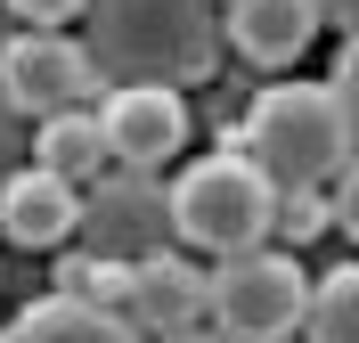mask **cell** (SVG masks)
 <instances>
[{
  "label": "cell",
  "instance_id": "20",
  "mask_svg": "<svg viewBox=\"0 0 359 343\" xmlns=\"http://www.w3.org/2000/svg\"><path fill=\"white\" fill-rule=\"evenodd\" d=\"M318 17L335 25L343 41H359V0H318Z\"/></svg>",
  "mask_w": 359,
  "mask_h": 343
},
{
  "label": "cell",
  "instance_id": "9",
  "mask_svg": "<svg viewBox=\"0 0 359 343\" xmlns=\"http://www.w3.org/2000/svg\"><path fill=\"white\" fill-rule=\"evenodd\" d=\"M221 25H229V41H237L245 66L286 74L294 58L318 41V25H327V17H318V0H229Z\"/></svg>",
  "mask_w": 359,
  "mask_h": 343
},
{
  "label": "cell",
  "instance_id": "13",
  "mask_svg": "<svg viewBox=\"0 0 359 343\" xmlns=\"http://www.w3.org/2000/svg\"><path fill=\"white\" fill-rule=\"evenodd\" d=\"M311 343H359V262H343V270L318 278L311 295V327H302Z\"/></svg>",
  "mask_w": 359,
  "mask_h": 343
},
{
  "label": "cell",
  "instance_id": "7",
  "mask_svg": "<svg viewBox=\"0 0 359 343\" xmlns=\"http://www.w3.org/2000/svg\"><path fill=\"white\" fill-rule=\"evenodd\" d=\"M82 221H90V253H114V262H147V253H163V237H180L172 229V188H156L147 172L98 180Z\"/></svg>",
  "mask_w": 359,
  "mask_h": 343
},
{
  "label": "cell",
  "instance_id": "10",
  "mask_svg": "<svg viewBox=\"0 0 359 343\" xmlns=\"http://www.w3.org/2000/svg\"><path fill=\"white\" fill-rule=\"evenodd\" d=\"M139 335H180V327H212V270L180 262V253H147L139 262Z\"/></svg>",
  "mask_w": 359,
  "mask_h": 343
},
{
  "label": "cell",
  "instance_id": "19",
  "mask_svg": "<svg viewBox=\"0 0 359 343\" xmlns=\"http://www.w3.org/2000/svg\"><path fill=\"white\" fill-rule=\"evenodd\" d=\"M17 123H25V114L0 98V180H8V172H25V163H17Z\"/></svg>",
  "mask_w": 359,
  "mask_h": 343
},
{
  "label": "cell",
  "instance_id": "23",
  "mask_svg": "<svg viewBox=\"0 0 359 343\" xmlns=\"http://www.w3.org/2000/svg\"><path fill=\"white\" fill-rule=\"evenodd\" d=\"M221 8H229V0H221Z\"/></svg>",
  "mask_w": 359,
  "mask_h": 343
},
{
  "label": "cell",
  "instance_id": "3",
  "mask_svg": "<svg viewBox=\"0 0 359 343\" xmlns=\"http://www.w3.org/2000/svg\"><path fill=\"white\" fill-rule=\"evenodd\" d=\"M172 229L188 253H212V262L253 253L262 237H278V180L245 147H212L172 180Z\"/></svg>",
  "mask_w": 359,
  "mask_h": 343
},
{
  "label": "cell",
  "instance_id": "17",
  "mask_svg": "<svg viewBox=\"0 0 359 343\" xmlns=\"http://www.w3.org/2000/svg\"><path fill=\"white\" fill-rule=\"evenodd\" d=\"M90 270H98V253H66V262H57V295L82 302V295H90Z\"/></svg>",
  "mask_w": 359,
  "mask_h": 343
},
{
  "label": "cell",
  "instance_id": "5",
  "mask_svg": "<svg viewBox=\"0 0 359 343\" xmlns=\"http://www.w3.org/2000/svg\"><path fill=\"white\" fill-rule=\"evenodd\" d=\"M107 82V66L90 58V41L57 33V25H25L17 41H0V98L17 114H66V107H90Z\"/></svg>",
  "mask_w": 359,
  "mask_h": 343
},
{
  "label": "cell",
  "instance_id": "6",
  "mask_svg": "<svg viewBox=\"0 0 359 343\" xmlns=\"http://www.w3.org/2000/svg\"><path fill=\"white\" fill-rule=\"evenodd\" d=\"M98 114H107L114 163H131V172H156V163H172L188 147V107H180L172 82H114L98 98Z\"/></svg>",
  "mask_w": 359,
  "mask_h": 343
},
{
  "label": "cell",
  "instance_id": "1",
  "mask_svg": "<svg viewBox=\"0 0 359 343\" xmlns=\"http://www.w3.org/2000/svg\"><path fill=\"white\" fill-rule=\"evenodd\" d=\"M90 58L107 82H204L221 58V0H90Z\"/></svg>",
  "mask_w": 359,
  "mask_h": 343
},
{
  "label": "cell",
  "instance_id": "4",
  "mask_svg": "<svg viewBox=\"0 0 359 343\" xmlns=\"http://www.w3.org/2000/svg\"><path fill=\"white\" fill-rule=\"evenodd\" d=\"M311 295L318 278H302L286 246H253L212 262V327L237 343H286L294 327H311Z\"/></svg>",
  "mask_w": 359,
  "mask_h": 343
},
{
  "label": "cell",
  "instance_id": "18",
  "mask_svg": "<svg viewBox=\"0 0 359 343\" xmlns=\"http://www.w3.org/2000/svg\"><path fill=\"white\" fill-rule=\"evenodd\" d=\"M327 82H335V90H343V107L359 114V41H343V58H335V74H327Z\"/></svg>",
  "mask_w": 359,
  "mask_h": 343
},
{
  "label": "cell",
  "instance_id": "12",
  "mask_svg": "<svg viewBox=\"0 0 359 343\" xmlns=\"http://www.w3.org/2000/svg\"><path fill=\"white\" fill-rule=\"evenodd\" d=\"M8 343H147L131 319H114V311H98V302H74V295H49L33 302L17 327H8Z\"/></svg>",
  "mask_w": 359,
  "mask_h": 343
},
{
  "label": "cell",
  "instance_id": "16",
  "mask_svg": "<svg viewBox=\"0 0 359 343\" xmlns=\"http://www.w3.org/2000/svg\"><path fill=\"white\" fill-rule=\"evenodd\" d=\"M327 205H335V229H343V237H359V163L335 180V196H327Z\"/></svg>",
  "mask_w": 359,
  "mask_h": 343
},
{
  "label": "cell",
  "instance_id": "14",
  "mask_svg": "<svg viewBox=\"0 0 359 343\" xmlns=\"http://www.w3.org/2000/svg\"><path fill=\"white\" fill-rule=\"evenodd\" d=\"M318 229H335V205H327L318 188H278V237H294V246H311Z\"/></svg>",
  "mask_w": 359,
  "mask_h": 343
},
{
  "label": "cell",
  "instance_id": "22",
  "mask_svg": "<svg viewBox=\"0 0 359 343\" xmlns=\"http://www.w3.org/2000/svg\"><path fill=\"white\" fill-rule=\"evenodd\" d=\"M0 343H8V327H0Z\"/></svg>",
  "mask_w": 359,
  "mask_h": 343
},
{
  "label": "cell",
  "instance_id": "2",
  "mask_svg": "<svg viewBox=\"0 0 359 343\" xmlns=\"http://www.w3.org/2000/svg\"><path fill=\"white\" fill-rule=\"evenodd\" d=\"M245 156L278 188H327L359 163V114L335 82H269L245 114Z\"/></svg>",
  "mask_w": 359,
  "mask_h": 343
},
{
  "label": "cell",
  "instance_id": "8",
  "mask_svg": "<svg viewBox=\"0 0 359 343\" xmlns=\"http://www.w3.org/2000/svg\"><path fill=\"white\" fill-rule=\"evenodd\" d=\"M90 196L74 180H57V172H41V163H25V172H8L0 180V237L25 253H49V246H66L74 229H82Z\"/></svg>",
  "mask_w": 359,
  "mask_h": 343
},
{
  "label": "cell",
  "instance_id": "15",
  "mask_svg": "<svg viewBox=\"0 0 359 343\" xmlns=\"http://www.w3.org/2000/svg\"><path fill=\"white\" fill-rule=\"evenodd\" d=\"M8 8H17L25 25H57V33H66L74 17H90V0H8Z\"/></svg>",
  "mask_w": 359,
  "mask_h": 343
},
{
  "label": "cell",
  "instance_id": "21",
  "mask_svg": "<svg viewBox=\"0 0 359 343\" xmlns=\"http://www.w3.org/2000/svg\"><path fill=\"white\" fill-rule=\"evenodd\" d=\"M147 343H237V335H221V327H180V335H147Z\"/></svg>",
  "mask_w": 359,
  "mask_h": 343
},
{
  "label": "cell",
  "instance_id": "11",
  "mask_svg": "<svg viewBox=\"0 0 359 343\" xmlns=\"http://www.w3.org/2000/svg\"><path fill=\"white\" fill-rule=\"evenodd\" d=\"M33 163L41 172H57V180H107V163H114V147H107V114L98 107H66V114H49V123H33Z\"/></svg>",
  "mask_w": 359,
  "mask_h": 343
}]
</instances>
